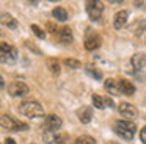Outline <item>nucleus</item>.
I'll return each mask as SVG.
<instances>
[{
	"mask_svg": "<svg viewBox=\"0 0 146 144\" xmlns=\"http://www.w3.org/2000/svg\"><path fill=\"white\" fill-rule=\"evenodd\" d=\"M104 100H105V106H108V108H113V106H115L113 100H111L110 97H104Z\"/></svg>",
	"mask_w": 146,
	"mask_h": 144,
	"instance_id": "nucleus-28",
	"label": "nucleus"
},
{
	"mask_svg": "<svg viewBox=\"0 0 146 144\" xmlns=\"http://www.w3.org/2000/svg\"><path fill=\"white\" fill-rule=\"evenodd\" d=\"M85 71L88 72L90 75H91V77H94V78H98V80H101L102 78V72L101 71H98V69L94 67V66H91V64H88L85 67Z\"/></svg>",
	"mask_w": 146,
	"mask_h": 144,
	"instance_id": "nucleus-23",
	"label": "nucleus"
},
{
	"mask_svg": "<svg viewBox=\"0 0 146 144\" xmlns=\"http://www.w3.org/2000/svg\"><path fill=\"white\" fill-rule=\"evenodd\" d=\"M2 25H3V27L11 28V30H14V28H17V20H16V19H13L10 14L3 13V14H2Z\"/></svg>",
	"mask_w": 146,
	"mask_h": 144,
	"instance_id": "nucleus-17",
	"label": "nucleus"
},
{
	"mask_svg": "<svg viewBox=\"0 0 146 144\" xmlns=\"http://www.w3.org/2000/svg\"><path fill=\"white\" fill-rule=\"evenodd\" d=\"M107 144H118V143H113V141H110V143H107Z\"/></svg>",
	"mask_w": 146,
	"mask_h": 144,
	"instance_id": "nucleus-30",
	"label": "nucleus"
},
{
	"mask_svg": "<svg viewBox=\"0 0 146 144\" xmlns=\"http://www.w3.org/2000/svg\"><path fill=\"white\" fill-rule=\"evenodd\" d=\"M52 16H54L57 20H61V22H64L68 19V11L64 8H61V6H57V8H54L52 9Z\"/></svg>",
	"mask_w": 146,
	"mask_h": 144,
	"instance_id": "nucleus-18",
	"label": "nucleus"
},
{
	"mask_svg": "<svg viewBox=\"0 0 146 144\" xmlns=\"http://www.w3.org/2000/svg\"><path fill=\"white\" fill-rule=\"evenodd\" d=\"M57 131H52V130H46L44 133H42V139H44V143L47 144H57Z\"/></svg>",
	"mask_w": 146,
	"mask_h": 144,
	"instance_id": "nucleus-19",
	"label": "nucleus"
},
{
	"mask_svg": "<svg viewBox=\"0 0 146 144\" xmlns=\"http://www.w3.org/2000/svg\"><path fill=\"white\" fill-rule=\"evenodd\" d=\"M85 9L88 13L91 20H99L102 17V11H104V5L102 2H94V0H88L85 3Z\"/></svg>",
	"mask_w": 146,
	"mask_h": 144,
	"instance_id": "nucleus-4",
	"label": "nucleus"
},
{
	"mask_svg": "<svg viewBox=\"0 0 146 144\" xmlns=\"http://www.w3.org/2000/svg\"><path fill=\"white\" fill-rule=\"evenodd\" d=\"M47 64H49V69H50V72H52L54 75L60 74V63H58V59L49 58V59H47Z\"/></svg>",
	"mask_w": 146,
	"mask_h": 144,
	"instance_id": "nucleus-21",
	"label": "nucleus"
},
{
	"mask_svg": "<svg viewBox=\"0 0 146 144\" xmlns=\"http://www.w3.org/2000/svg\"><path fill=\"white\" fill-rule=\"evenodd\" d=\"M127 11H124V9H121V11H118L116 14H115V17H113V27L116 28V30H121V28L126 25V22H127Z\"/></svg>",
	"mask_w": 146,
	"mask_h": 144,
	"instance_id": "nucleus-13",
	"label": "nucleus"
},
{
	"mask_svg": "<svg viewBox=\"0 0 146 144\" xmlns=\"http://www.w3.org/2000/svg\"><path fill=\"white\" fill-rule=\"evenodd\" d=\"M74 144H98L94 138L88 136V135H82V136H77L74 139Z\"/></svg>",
	"mask_w": 146,
	"mask_h": 144,
	"instance_id": "nucleus-20",
	"label": "nucleus"
},
{
	"mask_svg": "<svg viewBox=\"0 0 146 144\" xmlns=\"http://www.w3.org/2000/svg\"><path fill=\"white\" fill-rule=\"evenodd\" d=\"M17 58V50L13 46L7 44L5 41H2L0 44V59L2 63H13Z\"/></svg>",
	"mask_w": 146,
	"mask_h": 144,
	"instance_id": "nucleus-5",
	"label": "nucleus"
},
{
	"mask_svg": "<svg viewBox=\"0 0 146 144\" xmlns=\"http://www.w3.org/2000/svg\"><path fill=\"white\" fill-rule=\"evenodd\" d=\"M140 139H141L143 144H146V125L140 130Z\"/></svg>",
	"mask_w": 146,
	"mask_h": 144,
	"instance_id": "nucleus-27",
	"label": "nucleus"
},
{
	"mask_svg": "<svg viewBox=\"0 0 146 144\" xmlns=\"http://www.w3.org/2000/svg\"><path fill=\"white\" fill-rule=\"evenodd\" d=\"M46 30H47L49 33H52V34H58V33H60V28H58L54 22H47V24H46Z\"/></svg>",
	"mask_w": 146,
	"mask_h": 144,
	"instance_id": "nucleus-26",
	"label": "nucleus"
},
{
	"mask_svg": "<svg viewBox=\"0 0 146 144\" xmlns=\"http://www.w3.org/2000/svg\"><path fill=\"white\" fill-rule=\"evenodd\" d=\"M63 121L61 118H58L57 114H47L46 116V128L47 130H52V131H57L58 128L61 127Z\"/></svg>",
	"mask_w": 146,
	"mask_h": 144,
	"instance_id": "nucleus-9",
	"label": "nucleus"
},
{
	"mask_svg": "<svg viewBox=\"0 0 146 144\" xmlns=\"http://www.w3.org/2000/svg\"><path fill=\"white\" fill-rule=\"evenodd\" d=\"M130 63H132L133 69L140 71V69H143L146 66V55L145 53H135V55H132V58H130Z\"/></svg>",
	"mask_w": 146,
	"mask_h": 144,
	"instance_id": "nucleus-16",
	"label": "nucleus"
},
{
	"mask_svg": "<svg viewBox=\"0 0 146 144\" xmlns=\"http://www.w3.org/2000/svg\"><path fill=\"white\" fill-rule=\"evenodd\" d=\"M0 124H2V128L10 131H19V130H27L29 125L24 124V122H19L10 114H2V119H0Z\"/></svg>",
	"mask_w": 146,
	"mask_h": 144,
	"instance_id": "nucleus-3",
	"label": "nucleus"
},
{
	"mask_svg": "<svg viewBox=\"0 0 146 144\" xmlns=\"http://www.w3.org/2000/svg\"><path fill=\"white\" fill-rule=\"evenodd\" d=\"M118 83H119L121 94H124V96H133V92H135V86H133V83H130L129 80H126V78H119Z\"/></svg>",
	"mask_w": 146,
	"mask_h": 144,
	"instance_id": "nucleus-14",
	"label": "nucleus"
},
{
	"mask_svg": "<svg viewBox=\"0 0 146 144\" xmlns=\"http://www.w3.org/2000/svg\"><path fill=\"white\" fill-rule=\"evenodd\" d=\"M91 100H93V105H94L98 110H104V108H105V100H104V97L98 96V94H93V96H91Z\"/></svg>",
	"mask_w": 146,
	"mask_h": 144,
	"instance_id": "nucleus-22",
	"label": "nucleus"
},
{
	"mask_svg": "<svg viewBox=\"0 0 146 144\" xmlns=\"http://www.w3.org/2000/svg\"><path fill=\"white\" fill-rule=\"evenodd\" d=\"M104 88H105L107 92L111 94V96H121L119 83H118V80H115V78H107V80L104 81Z\"/></svg>",
	"mask_w": 146,
	"mask_h": 144,
	"instance_id": "nucleus-10",
	"label": "nucleus"
},
{
	"mask_svg": "<svg viewBox=\"0 0 146 144\" xmlns=\"http://www.w3.org/2000/svg\"><path fill=\"white\" fill-rule=\"evenodd\" d=\"M21 114L27 116V118H39L44 114V108L39 102L36 100H24L21 102V105L17 106Z\"/></svg>",
	"mask_w": 146,
	"mask_h": 144,
	"instance_id": "nucleus-2",
	"label": "nucleus"
},
{
	"mask_svg": "<svg viewBox=\"0 0 146 144\" xmlns=\"http://www.w3.org/2000/svg\"><path fill=\"white\" fill-rule=\"evenodd\" d=\"M29 86L24 81H11L8 85V94L11 97H24L29 94Z\"/></svg>",
	"mask_w": 146,
	"mask_h": 144,
	"instance_id": "nucleus-6",
	"label": "nucleus"
},
{
	"mask_svg": "<svg viewBox=\"0 0 146 144\" xmlns=\"http://www.w3.org/2000/svg\"><path fill=\"white\" fill-rule=\"evenodd\" d=\"M113 130L118 136H121L123 139L126 141H132L133 136H135V131H137V125L133 121H115L113 122Z\"/></svg>",
	"mask_w": 146,
	"mask_h": 144,
	"instance_id": "nucleus-1",
	"label": "nucleus"
},
{
	"mask_svg": "<svg viewBox=\"0 0 146 144\" xmlns=\"http://www.w3.org/2000/svg\"><path fill=\"white\" fill-rule=\"evenodd\" d=\"M58 39H60L61 44H64V46H68V44L72 42V30H71V27H68V25H64V27L60 28V33H58Z\"/></svg>",
	"mask_w": 146,
	"mask_h": 144,
	"instance_id": "nucleus-11",
	"label": "nucleus"
},
{
	"mask_svg": "<svg viewBox=\"0 0 146 144\" xmlns=\"http://www.w3.org/2000/svg\"><path fill=\"white\" fill-rule=\"evenodd\" d=\"M118 111H119V114L123 116V118H126V121H132V119H135L137 116H138V110L129 102L118 103Z\"/></svg>",
	"mask_w": 146,
	"mask_h": 144,
	"instance_id": "nucleus-7",
	"label": "nucleus"
},
{
	"mask_svg": "<svg viewBox=\"0 0 146 144\" xmlns=\"http://www.w3.org/2000/svg\"><path fill=\"white\" fill-rule=\"evenodd\" d=\"M30 30H32L33 33H35L36 36L39 38V39H42V38H46V31L42 30V28L39 27V25H36V24H32V25H30Z\"/></svg>",
	"mask_w": 146,
	"mask_h": 144,
	"instance_id": "nucleus-25",
	"label": "nucleus"
},
{
	"mask_svg": "<svg viewBox=\"0 0 146 144\" xmlns=\"http://www.w3.org/2000/svg\"><path fill=\"white\" fill-rule=\"evenodd\" d=\"M5 144H17V143L13 139V138H7V139H5Z\"/></svg>",
	"mask_w": 146,
	"mask_h": 144,
	"instance_id": "nucleus-29",
	"label": "nucleus"
},
{
	"mask_svg": "<svg viewBox=\"0 0 146 144\" xmlns=\"http://www.w3.org/2000/svg\"><path fill=\"white\" fill-rule=\"evenodd\" d=\"M76 114H77V118H79V121L82 122V124H88L93 119V110H91V106L83 105L76 111Z\"/></svg>",
	"mask_w": 146,
	"mask_h": 144,
	"instance_id": "nucleus-8",
	"label": "nucleus"
},
{
	"mask_svg": "<svg viewBox=\"0 0 146 144\" xmlns=\"http://www.w3.org/2000/svg\"><path fill=\"white\" fill-rule=\"evenodd\" d=\"M63 63H64V66H68V67H71V69L82 67V63H80L79 59H74V58H66Z\"/></svg>",
	"mask_w": 146,
	"mask_h": 144,
	"instance_id": "nucleus-24",
	"label": "nucleus"
},
{
	"mask_svg": "<svg viewBox=\"0 0 146 144\" xmlns=\"http://www.w3.org/2000/svg\"><path fill=\"white\" fill-rule=\"evenodd\" d=\"M127 28H129V31L133 33L135 36H141L146 30V20L145 19H138V20H135L133 24H130Z\"/></svg>",
	"mask_w": 146,
	"mask_h": 144,
	"instance_id": "nucleus-12",
	"label": "nucleus"
},
{
	"mask_svg": "<svg viewBox=\"0 0 146 144\" xmlns=\"http://www.w3.org/2000/svg\"><path fill=\"white\" fill-rule=\"evenodd\" d=\"M101 36H98V34H90L88 38L85 39V49L86 50H96L98 47H101Z\"/></svg>",
	"mask_w": 146,
	"mask_h": 144,
	"instance_id": "nucleus-15",
	"label": "nucleus"
}]
</instances>
